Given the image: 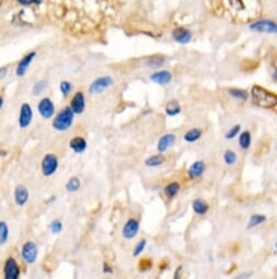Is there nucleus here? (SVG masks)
Wrapping results in <instances>:
<instances>
[{
	"label": "nucleus",
	"mask_w": 277,
	"mask_h": 279,
	"mask_svg": "<svg viewBox=\"0 0 277 279\" xmlns=\"http://www.w3.org/2000/svg\"><path fill=\"white\" fill-rule=\"evenodd\" d=\"M250 95L251 102L255 106L261 107V109H276L277 107V95L261 85H253Z\"/></svg>",
	"instance_id": "1"
},
{
	"label": "nucleus",
	"mask_w": 277,
	"mask_h": 279,
	"mask_svg": "<svg viewBox=\"0 0 277 279\" xmlns=\"http://www.w3.org/2000/svg\"><path fill=\"white\" fill-rule=\"evenodd\" d=\"M74 115L73 111L70 109V106H66L57 114V115L53 119V128L56 132L63 133L69 131L71 127L73 125L74 121Z\"/></svg>",
	"instance_id": "2"
},
{
	"label": "nucleus",
	"mask_w": 277,
	"mask_h": 279,
	"mask_svg": "<svg viewBox=\"0 0 277 279\" xmlns=\"http://www.w3.org/2000/svg\"><path fill=\"white\" fill-rule=\"evenodd\" d=\"M59 167V160L57 156L54 153H47L44 156V158L41 163V171L42 174L45 177L53 176Z\"/></svg>",
	"instance_id": "3"
},
{
	"label": "nucleus",
	"mask_w": 277,
	"mask_h": 279,
	"mask_svg": "<svg viewBox=\"0 0 277 279\" xmlns=\"http://www.w3.org/2000/svg\"><path fill=\"white\" fill-rule=\"evenodd\" d=\"M38 249L36 243L33 241H27L21 249V257L26 264H34L37 260Z\"/></svg>",
	"instance_id": "4"
},
{
	"label": "nucleus",
	"mask_w": 277,
	"mask_h": 279,
	"mask_svg": "<svg viewBox=\"0 0 277 279\" xmlns=\"http://www.w3.org/2000/svg\"><path fill=\"white\" fill-rule=\"evenodd\" d=\"M113 82H115V80L109 76L99 77L90 84L89 92L91 95H99V93H103L105 90H107L109 87H111Z\"/></svg>",
	"instance_id": "5"
},
{
	"label": "nucleus",
	"mask_w": 277,
	"mask_h": 279,
	"mask_svg": "<svg viewBox=\"0 0 277 279\" xmlns=\"http://www.w3.org/2000/svg\"><path fill=\"white\" fill-rule=\"evenodd\" d=\"M33 117H34V113H33V109L30 103L24 102L22 103L20 107V113H19V119H18V124L20 128H27L30 127V125L32 124L33 121Z\"/></svg>",
	"instance_id": "6"
},
{
	"label": "nucleus",
	"mask_w": 277,
	"mask_h": 279,
	"mask_svg": "<svg viewBox=\"0 0 277 279\" xmlns=\"http://www.w3.org/2000/svg\"><path fill=\"white\" fill-rule=\"evenodd\" d=\"M37 112L41 115V117L45 119L54 117L56 113V107L54 102L52 101V99L48 97L42 98L37 104Z\"/></svg>",
	"instance_id": "7"
},
{
	"label": "nucleus",
	"mask_w": 277,
	"mask_h": 279,
	"mask_svg": "<svg viewBox=\"0 0 277 279\" xmlns=\"http://www.w3.org/2000/svg\"><path fill=\"white\" fill-rule=\"evenodd\" d=\"M250 30L267 34H277V23L272 20H258L250 24Z\"/></svg>",
	"instance_id": "8"
},
{
	"label": "nucleus",
	"mask_w": 277,
	"mask_h": 279,
	"mask_svg": "<svg viewBox=\"0 0 277 279\" xmlns=\"http://www.w3.org/2000/svg\"><path fill=\"white\" fill-rule=\"evenodd\" d=\"M21 275V269L16 259L8 257L4 265V276L6 279H19Z\"/></svg>",
	"instance_id": "9"
},
{
	"label": "nucleus",
	"mask_w": 277,
	"mask_h": 279,
	"mask_svg": "<svg viewBox=\"0 0 277 279\" xmlns=\"http://www.w3.org/2000/svg\"><path fill=\"white\" fill-rule=\"evenodd\" d=\"M140 231V221L136 218H130L127 220L123 228V237L126 240H132L138 235Z\"/></svg>",
	"instance_id": "10"
},
{
	"label": "nucleus",
	"mask_w": 277,
	"mask_h": 279,
	"mask_svg": "<svg viewBox=\"0 0 277 279\" xmlns=\"http://www.w3.org/2000/svg\"><path fill=\"white\" fill-rule=\"evenodd\" d=\"M69 106L70 109L73 111L74 114H77V115L82 114L85 111V106H87V101H85L84 93L81 91L75 92L72 99H71Z\"/></svg>",
	"instance_id": "11"
},
{
	"label": "nucleus",
	"mask_w": 277,
	"mask_h": 279,
	"mask_svg": "<svg viewBox=\"0 0 277 279\" xmlns=\"http://www.w3.org/2000/svg\"><path fill=\"white\" fill-rule=\"evenodd\" d=\"M176 140L177 137L173 133H167L163 135L157 141V146H156L159 153H165L168 149H170L176 144Z\"/></svg>",
	"instance_id": "12"
},
{
	"label": "nucleus",
	"mask_w": 277,
	"mask_h": 279,
	"mask_svg": "<svg viewBox=\"0 0 277 279\" xmlns=\"http://www.w3.org/2000/svg\"><path fill=\"white\" fill-rule=\"evenodd\" d=\"M205 171H207V164L202 160H197L189 167L187 174L190 180H197L205 173Z\"/></svg>",
	"instance_id": "13"
},
{
	"label": "nucleus",
	"mask_w": 277,
	"mask_h": 279,
	"mask_svg": "<svg viewBox=\"0 0 277 279\" xmlns=\"http://www.w3.org/2000/svg\"><path fill=\"white\" fill-rule=\"evenodd\" d=\"M13 198L14 203L19 207H23L28 202V198H30V192L23 185H18L16 189H14L13 193Z\"/></svg>",
	"instance_id": "14"
},
{
	"label": "nucleus",
	"mask_w": 277,
	"mask_h": 279,
	"mask_svg": "<svg viewBox=\"0 0 277 279\" xmlns=\"http://www.w3.org/2000/svg\"><path fill=\"white\" fill-rule=\"evenodd\" d=\"M173 39L175 42L181 45H186L192 40V33L188 28L184 27H176L173 31Z\"/></svg>",
	"instance_id": "15"
},
{
	"label": "nucleus",
	"mask_w": 277,
	"mask_h": 279,
	"mask_svg": "<svg viewBox=\"0 0 277 279\" xmlns=\"http://www.w3.org/2000/svg\"><path fill=\"white\" fill-rule=\"evenodd\" d=\"M150 80L160 85H167L173 80V74L169 70L155 71L150 77Z\"/></svg>",
	"instance_id": "16"
},
{
	"label": "nucleus",
	"mask_w": 277,
	"mask_h": 279,
	"mask_svg": "<svg viewBox=\"0 0 277 279\" xmlns=\"http://www.w3.org/2000/svg\"><path fill=\"white\" fill-rule=\"evenodd\" d=\"M35 56H36V53L35 52H31V53H28L26 54L22 59L20 60V63L18 64V67L16 69V75L18 77H23L26 73V70L27 68L30 67V65L32 64L33 59L35 58Z\"/></svg>",
	"instance_id": "17"
},
{
	"label": "nucleus",
	"mask_w": 277,
	"mask_h": 279,
	"mask_svg": "<svg viewBox=\"0 0 277 279\" xmlns=\"http://www.w3.org/2000/svg\"><path fill=\"white\" fill-rule=\"evenodd\" d=\"M69 147L74 153L81 154L88 149V141L84 137H81V136H75V137L70 140Z\"/></svg>",
	"instance_id": "18"
},
{
	"label": "nucleus",
	"mask_w": 277,
	"mask_h": 279,
	"mask_svg": "<svg viewBox=\"0 0 277 279\" xmlns=\"http://www.w3.org/2000/svg\"><path fill=\"white\" fill-rule=\"evenodd\" d=\"M192 209L194 213L199 214V216H204V214H207L209 212L210 205L207 200H204L202 198H196L192 203Z\"/></svg>",
	"instance_id": "19"
},
{
	"label": "nucleus",
	"mask_w": 277,
	"mask_h": 279,
	"mask_svg": "<svg viewBox=\"0 0 277 279\" xmlns=\"http://www.w3.org/2000/svg\"><path fill=\"white\" fill-rule=\"evenodd\" d=\"M202 130H200V128H191V130L187 131L186 133H184L183 135V140L188 142V144H194V142H196L197 140H200L201 137H202Z\"/></svg>",
	"instance_id": "20"
},
{
	"label": "nucleus",
	"mask_w": 277,
	"mask_h": 279,
	"mask_svg": "<svg viewBox=\"0 0 277 279\" xmlns=\"http://www.w3.org/2000/svg\"><path fill=\"white\" fill-rule=\"evenodd\" d=\"M181 190V185L180 183L176 182V181H173V182H169L167 185H165L164 188V194L167 198L169 199H173L175 198L177 195H178V193L180 192Z\"/></svg>",
	"instance_id": "21"
},
{
	"label": "nucleus",
	"mask_w": 277,
	"mask_h": 279,
	"mask_svg": "<svg viewBox=\"0 0 277 279\" xmlns=\"http://www.w3.org/2000/svg\"><path fill=\"white\" fill-rule=\"evenodd\" d=\"M181 111H182L181 105L178 101H177V100H172V101H169L165 106V113H166V115L169 117H174V116L179 115Z\"/></svg>",
	"instance_id": "22"
},
{
	"label": "nucleus",
	"mask_w": 277,
	"mask_h": 279,
	"mask_svg": "<svg viewBox=\"0 0 277 279\" xmlns=\"http://www.w3.org/2000/svg\"><path fill=\"white\" fill-rule=\"evenodd\" d=\"M166 162L165 156H163V153H157V154H153L145 160V166L147 168H159L163 166Z\"/></svg>",
	"instance_id": "23"
},
{
	"label": "nucleus",
	"mask_w": 277,
	"mask_h": 279,
	"mask_svg": "<svg viewBox=\"0 0 277 279\" xmlns=\"http://www.w3.org/2000/svg\"><path fill=\"white\" fill-rule=\"evenodd\" d=\"M238 144L239 147L243 150H248L251 147L252 144V136L249 131H244L240 132L239 138H238Z\"/></svg>",
	"instance_id": "24"
},
{
	"label": "nucleus",
	"mask_w": 277,
	"mask_h": 279,
	"mask_svg": "<svg viewBox=\"0 0 277 279\" xmlns=\"http://www.w3.org/2000/svg\"><path fill=\"white\" fill-rule=\"evenodd\" d=\"M165 61H166V58L163 55H153L148 57V58H146L145 65L152 69H156L164 65Z\"/></svg>",
	"instance_id": "25"
},
{
	"label": "nucleus",
	"mask_w": 277,
	"mask_h": 279,
	"mask_svg": "<svg viewBox=\"0 0 277 279\" xmlns=\"http://www.w3.org/2000/svg\"><path fill=\"white\" fill-rule=\"evenodd\" d=\"M266 220H267V218H266L265 214L254 213L250 217L249 221H248L247 229H248V230H251V229H254V228H257L261 225H263Z\"/></svg>",
	"instance_id": "26"
},
{
	"label": "nucleus",
	"mask_w": 277,
	"mask_h": 279,
	"mask_svg": "<svg viewBox=\"0 0 277 279\" xmlns=\"http://www.w3.org/2000/svg\"><path fill=\"white\" fill-rule=\"evenodd\" d=\"M228 95L232 98L239 100V101H247L248 98H249V95L246 90L243 89H238V88H231L228 90Z\"/></svg>",
	"instance_id": "27"
},
{
	"label": "nucleus",
	"mask_w": 277,
	"mask_h": 279,
	"mask_svg": "<svg viewBox=\"0 0 277 279\" xmlns=\"http://www.w3.org/2000/svg\"><path fill=\"white\" fill-rule=\"evenodd\" d=\"M80 188H81V181L80 178L76 176H72L71 178H69V181L66 184V190L69 193H76L80 190Z\"/></svg>",
	"instance_id": "28"
},
{
	"label": "nucleus",
	"mask_w": 277,
	"mask_h": 279,
	"mask_svg": "<svg viewBox=\"0 0 277 279\" xmlns=\"http://www.w3.org/2000/svg\"><path fill=\"white\" fill-rule=\"evenodd\" d=\"M9 239V227L5 221H0V245H5Z\"/></svg>",
	"instance_id": "29"
},
{
	"label": "nucleus",
	"mask_w": 277,
	"mask_h": 279,
	"mask_svg": "<svg viewBox=\"0 0 277 279\" xmlns=\"http://www.w3.org/2000/svg\"><path fill=\"white\" fill-rule=\"evenodd\" d=\"M223 159H224V162L227 164V166H233V164H235L238 160V156L235 151H233V150L227 149L226 151L224 152Z\"/></svg>",
	"instance_id": "30"
},
{
	"label": "nucleus",
	"mask_w": 277,
	"mask_h": 279,
	"mask_svg": "<svg viewBox=\"0 0 277 279\" xmlns=\"http://www.w3.org/2000/svg\"><path fill=\"white\" fill-rule=\"evenodd\" d=\"M47 84L48 83H47L46 80H39V81H37L36 83H35L33 85V89H32L33 96H35V97L41 96L42 93L47 89Z\"/></svg>",
	"instance_id": "31"
},
{
	"label": "nucleus",
	"mask_w": 277,
	"mask_h": 279,
	"mask_svg": "<svg viewBox=\"0 0 277 279\" xmlns=\"http://www.w3.org/2000/svg\"><path fill=\"white\" fill-rule=\"evenodd\" d=\"M241 132V126L239 124L237 125H233L231 128H229V131L226 133L225 135V138L227 140H232V139H235L237 136L240 134Z\"/></svg>",
	"instance_id": "32"
},
{
	"label": "nucleus",
	"mask_w": 277,
	"mask_h": 279,
	"mask_svg": "<svg viewBox=\"0 0 277 279\" xmlns=\"http://www.w3.org/2000/svg\"><path fill=\"white\" fill-rule=\"evenodd\" d=\"M146 244H147V242H146L145 239L140 240V241L137 243V244H136V246H134L133 252H132V255H133L134 257H138L139 255H141L142 253H143L144 250H145Z\"/></svg>",
	"instance_id": "33"
},
{
	"label": "nucleus",
	"mask_w": 277,
	"mask_h": 279,
	"mask_svg": "<svg viewBox=\"0 0 277 279\" xmlns=\"http://www.w3.org/2000/svg\"><path fill=\"white\" fill-rule=\"evenodd\" d=\"M59 91L62 95V97L67 98L71 93V91H72V83L69 81H66V80L61 81L59 84Z\"/></svg>",
	"instance_id": "34"
},
{
	"label": "nucleus",
	"mask_w": 277,
	"mask_h": 279,
	"mask_svg": "<svg viewBox=\"0 0 277 279\" xmlns=\"http://www.w3.org/2000/svg\"><path fill=\"white\" fill-rule=\"evenodd\" d=\"M49 230L52 231L54 234H59L63 230V225L60 220L55 219L51 224H49Z\"/></svg>",
	"instance_id": "35"
},
{
	"label": "nucleus",
	"mask_w": 277,
	"mask_h": 279,
	"mask_svg": "<svg viewBox=\"0 0 277 279\" xmlns=\"http://www.w3.org/2000/svg\"><path fill=\"white\" fill-rule=\"evenodd\" d=\"M139 268L141 271H146L148 269H151L152 268V261L148 259L141 260L140 264H139Z\"/></svg>",
	"instance_id": "36"
},
{
	"label": "nucleus",
	"mask_w": 277,
	"mask_h": 279,
	"mask_svg": "<svg viewBox=\"0 0 277 279\" xmlns=\"http://www.w3.org/2000/svg\"><path fill=\"white\" fill-rule=\"evenodd\" d=\"M271 75L273 81L277 82V59L271 64Z\"/></svg>",
	"instance_id": "37"
},
{
	"label": "nucleus",
	"mask_w": 277,
	"mask_h": 279,
	"mask_svg": "<svg viewBox=\"0 0 277 279\" xmlns=\"http://www.w3.org/2000/svg\"><path fill=\"white\" fill-rule=\"evenodd\" d=\"M17 2L21 5L24 6H30V5H34V4H41L42 0H17Z\"/></svg>",
	"instance_id": "38"
},
{
	"label": "nucleus",
	"mask_w": 277,
	"mask_h": 279,
	"mask_svg": "<svg viewBox=\"0 0 277 279\" xmlns=\"http://www.w3.org/2000/svg\"><path fill=\"white\" fill-rule=\"evenodd\" d=\"M182 271H183V267H182V265H179L178 267L176 268V270H175L174 278H175V279H180V278H182Z\"/></svg>",
	"instance_id": "39"
},
{
	"label": "nucleus",
	"mask_w": 277,
	"mask_h": 279,
	"mask_svg": "<svg viewBox=\"0 0 277 279\" xmlns=\"http://www.w3.org/2000/svg\"><path fill=\"white\" fill-rule=\"evenodd\" d=\"M112 271H113V269L108 263L103 264V273L104 274H112Z\"/></svg>",
	"instance_id": "40"
},
{
	"label": "nucleus",
	"mask_w": 277,
	"mask_h": 279,
	"mask_svg": "<svg viewBox=\"0 0 277 279\" xmlns=\"http://www.w3.org/2000/svg\"><path fill=\"white\" fill-rule=\"evenodd\" d=\"M7 70H8V68L7 67H3V68H0V79H2V78H4L7 74Z\"/></svg>",
	"instance_id": "41"
},
{
	"label": "nucleus",
	"mask_w": 277,
	"mask_h": 279,
	"mask_svg": "<svg viewBox=\"0 0 277 279\" xmlns=\"http://www.w3.org/2000/svg\"><path fill=\"white\" fill-rule=\"evenodd\" d=\"M252 276L251 273H244V274H241V275H238L237 278H250Z\"/></svg>",
	"instance_id": "42"
},
{
	"label": "nucleus",
	"mask_w": 277,
	"mask_h": 279,
	"mask_svg": "<svg viewBox=\"0 0 277 279\" xmlns=\"http://www.w3.org/2000/svg\"><path fill=\"white\" fill-rule=\"evenodd\" d=\"M3 106H4V98L2 96H0V111H2Z\"/></svg>",
	"instance_id": "43"
},
{
	"label": "nucleus",
	"mask_w": 277,
	"mask_h": 279,
	"mask_svg": "<svg viewBox=\"0 0 277 279\" xmlns=\"http://www.w3.org/2000/svg\"><path fill=\"white\" fill-rule=\"evenodd\" d=\"M275 249H276V251H277V242L275 243Z\"/></svg>",
	"instance_id": "44"
}]
</instances>
